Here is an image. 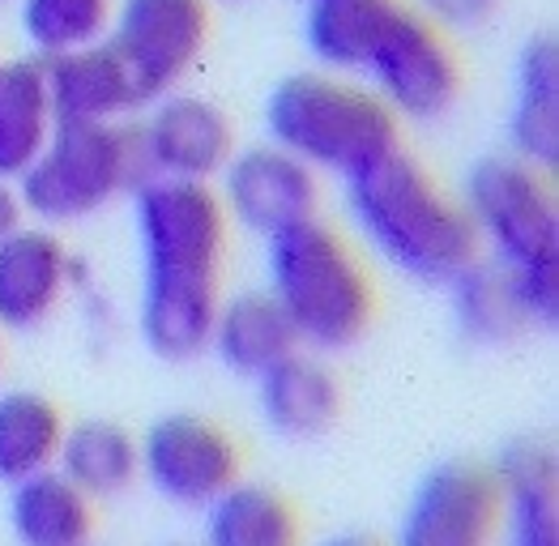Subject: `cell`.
I'll return each mask as SVG.
<instances>
[{
	"instance_id": "1",
	"label": "cell",
	"mask_w": 559,
	"mask_h": 546,
	"mask_svg": "<svg viewBox=\"0 0 559 546\" xmlns=\"http://www.w3.org/2000/svg\"><path fill=\"white\" fill-rule=\"evenodd\" d=\"M141 261V337L167 359L188 364L210 351L218 317V270L227 252V214L210 183L150 180L133 192Z\"/></svg>"
},
{
	"instance_id": "2",
	"label": "cell",
	"mask_w": 559,
	"mask_h": 546,
	"mask_svg": "<svg viewBox=\"0 0 559 546\" xmlns=\"http://www.w3.org/2000/svg\"><path fill=\"white\" fill-rule=\"evenodd\" d=\"M346 205L376 252L423 286H449L483 257L466 205L444 197V188L406 150H393L350 176Z\"/></svg>"
},
{
	"instance_id": "3",
	"label": "cell",
	"mask_w": 559,
	"mask_h": 546,
	"mask_svg": "<svg viewBox=\"0 0 559 546\" xmlns=\"http://www.w3.org/2000/svg\"><path fill=\"white\" fill-rule=\"evenodd\" d=\"M466 214L478 244L513 277V290L530 324L559 320V210L547 171L516 154L483 158L466 180Z\"/></svg>"
},
{
	"instance_id": "4",
	"label": "cell",
	"mask_w": 559,
	"mask_h": 546,
	"mask_svg": "<svg viewBox=\"0 0 559 546\" xmlns=\"http://www.w3.org/2000/svg\"><path fill=\"white\" fill-rule=\"evenodd\" d=\"M265 277L299 346L346 351L372 324V282L337 230L317 218L265 239Z\"/></svg>"
},
{
	"instance_id": "5",
	"label": "cell",
	"mask_w": 559,
	"mask_h": 546,
	"mask_svg": "<svg viewBox=\"0 0 559 546\" xmlns=\"http://www.w3.org/2000/svg\"><path fill=\"white\" fill-rule=\"evenodd\" d=\"M270 141L312 171L342 180L368 171L397 145V116L368 86L333 73H290L265 103Z\"/></svg>"
},
{
	"instance_id": "6",
	"label": "cell",
	"mask_w": 559,
	"mask_h": 546,
	"mask_svg": "<svg viewBox=\"0 0 559 546\" xmlns=\"http://www.w3.org/2000/svg\"><path fill=\"white\" fill-rule=\"evenodd\" d=\"M154 180L141 129L124 124H56L44 154L22 171L17 192L26 218L39 227H69L111 205L120 192H138Z\"/></svg>"
},
{
	"instance_id": "7",
	"label": "cell",
	"mask_w": 559,
	"mask_h": 546,
	"mask_svg": "<svg viewBox=\"0 0 559 546\" xmlns=\"http://www.w3.org/2000/svg\"><path fill=\"white\" fill-rule=\"evenodd\" d=\"M210 39V0H120L107 44L129 64L145 103L180 86Z\"/></svg>"
},
{
	"instance_id": "8",
	"label": "cell",
	"mask_w": 559,
	"mask_h": 546,
	"mask_svg": "<svg viewBox=\"0 0 559 546\" xmlns=\"http://www.w3.org/2000/svg\"><path fill=\"white\" fill-rule=\"evenodd\" d=\"M364 73L372 78L376 98L406 120H440L453 111L462 94V69L444 31L415 9H402V17L380 39Z\"/></svg>"
},
{
	"instance_id": "9",
	"label": "cell",
	"mask_w": 559,
	"mask_h": 546,
	"mask_svg": "<svg viewBox=\"0 0 559 546\" xmlns=\"http://www.w3.org/2000/svg\"><path fill=\"white\" fill-rule=\"evenodd\" d=\"M141 474L167 503L210 508L231 483H239L235 440L201 414H163L138 444Z\"/></svg>"
},
{
	"instance_id": "10",
	"label": "cell",
	"mask_w": 559,
	"mask_h": 546,
	"mask_svg": "<svg viewBox=\"0 0 559 546\" xmlns=\"http://www.w3.org/2000/svg\"><path fill=\"white\" fill-rule=\"evenodd\" d=\"M500 534V487L478 461H440L411 496L397 546H491Z\"/></svg>"
},
{
	"instance_id": "11",
	"label": "cell",
	"mask_w": 559,
	"mask_h": 546,
	"mask_svg": "<svg viewBox=\"0 0 559 546\" xmlns=\"http://www.w3.org/2000/svg\"><path fill=\"white\" fill-rule=\"evenodd\" d=\"M218 180H223L218 201H223L227 223H239L261 239L317 218V201H321L317 171L304 167L295 154H286L274 141L235 150L227 167L218 171Z\"/></svg>"
},
{
	"instance_id": "12",
	"label": "cell",
	"mask_w": 559,
	"mask_h": 546,
	"mask_svg": "<svg viewBox=\"0 0 559 546\" xmlns=\"http://www.w3.org/2000/svg\"><path fill=\"white\" fill-rule=\"evenodd\" d=\"M141 145L154 180L210 183L235 154V129L218 103L171 91L154 98V111L141 124Z\"/></svg>"
},
{
	"instance_id": "13",
	"label": "cell",
	"mask_w": 559,
	"mask_h": 546,
	"mask_svg": "<svg viewBox=\"0 0 559 546\" xmlns=\"http://www.w3.org/2000/svg\"><path fill=\"white\" fill-rule=\"evenodd\" d=\"M44 78L56 124H120L145 103L129 64L116 56L107 35L44 56Z\"/></svg>"
},
{
	"instance_id": "14",
	"label": "cell",
	"mask_w": 559,
	"mask_h": 546,
	"mask_svg": "<svg viewBox=\"0 0 559 546\" xmlns=\"http://www.w3.org/2000/svg\"><path fill=\"white\" fill-rule=\"evenodd\" d=\"M73 277L69 248L51 227H26L0 239V329H39L64 299Z\"/></svg>"
},
{
	"instance_id": "15",
	"label": "cell",
	"mask_w": 559,
	"mask_h": 546,
	"mask_svg": "<svg viewBox=\"0 0 559 546\" xmlns=\"http://www.w3.org/2000/svg\"><path fill=\"white\" fill-rule=\"evenodd\" d=\"M500 521L509 546H559V470L556 453L538 440H516L496 461Z\"/></svg>"
},
{
	"instance_id": "16",
	"label": "cell",
	"mask_w": 559,
	"mask_h": 546,
	"mask_svg": "<svg viewBox=\"0 0 559 546\" xmlns=\"http://www.w3.org/2000/svg\"><path fill=\"white\" fill-rule=\"evenodd\" d=\"M509 136L521 163L551 171L559 158V47L551 35H534L516 56V94Z\"/></svg>"
},
{
	"instance_id": "17",
	"label": "cell",
	"mask_w": 559,
	"mask_h": 546,
	"mask_svg": "<svg viewBox=\"0 0 559 546\" xmlns=\"http://www.w3.org/2000/svg\"><path fill=\"white\" fill-rule=\"evenodd\" d=\"M210 351L231 371L257 380L274 364L290 359L299 351V337L270 290H239L227 304H218Z\"/></svg>"
},
{
	"instance_id": "18",
	"label": "cell",
	"mask_w": 559,
	"mask_h": 546,
	"mask_svg": "<svg viewBox=\"0 0 559 546\" xmlns=\"http://www.w3.org/2000/svg\"><path fill=\"white\" fill-rule=\"evenodd\" d=\"M257 384H261L265 423L286 440L325 436L342 414V389H337L333 371L304 351H295L290 359L274 364L265 376H257Z\"/></svg>"
},
{
	"instance_id": "19",
	"label": "cell",
	"mask_w": 559,
	"mask_h": 546,
	"mask_svg": "<svg viewBox=\"0 0 559 546\" xmlns=\"http://www.w3.org/2000/svg\"><path fill=\"white\" fill-rule=\"evenodd\" d=\"M402 0H308L304 44L337 73H364L380 39L402 17Z\"/></svg>"
},
{
	"instance_id": "20",
	"label": "cell",
	"mask_w": 559,
	"mask_h": 546,
	"mask_svg": "<svg viewBox=\"0 0 559 546\" xmlns=\"http://www.w3.org/2000/svg\"><path fill=\"white\" fill-rule=\"evenodd\" d=\"M51 133L56 107L44 60H0V180H22Z\"/></svg>"
},
{
	"instance_id": "21",
	"label": "cell",
	"mask_w": 559,
	"mask_h": 546,
	"mask_svg": "<svg viewBox=\"0 0 559 546\" xmlns=\"http://www.w3.org/2000/svg\"><path fill=\"white\" fill-rule=\"evenodd\" d=\"M9 530L17 546H91V496H82L60 470L22 478L9 491Z\"/></svg>"
},
{
	"instance_id": "22",
	"label": "cell",
	"mask_w": 559,
	"mask_h": 546,
	"mask_svg": "<svg viewBox=\"0 0 559 546\" xmlns=\"http://www.w3.org/2000/svg\"><path fill=\"white\" fill-rule=\"evenodd\" d=\"M56 470L91 500L124 496L141 474L138 440L111 418H86L78 427H64Z\"/></svg>"
},
{
	"instance_id": "23",
	"label": "cell",
	"mask_w": 559,
	"mask_h": 546,
	"mask_svg": "<svg viewBox=\"0 0 559 546\" xmlns=\"http://www.w3.org/2000/svg\"><path fill=\"white\" fill-rule=\"evenodd\" d=\"M60 440H64V418L56 402L31 389L0 393V483L4 487L56 470Z\"/></svg>"
},
{
	"instance_id": "24",
	"label": "cell",
	"mask_w": 559,
	"mask_h": 546,
	"mask_svg": "<svg viewBox=\"0 0 559 546\" xmlns=\"http://www.w3.org/2000/svg\"><path fill=\"white\" fill-rule=\"evenodd\" d=\"M205 546H299V517L274 487L231 483L205 508Z\"/></svg>"
},
{
	"instance_id": "25",
	"label": "cell",
	"mask_w": 559,
	"mask_h": 546,
	"mask_svg": "<svg viewBox=\"0 0 559 546\" xmlns=\"http://www.w3.org/2000/svg\"><path fill=\"white\" fill-rule=\"evenodd\" d=\"M449 290H453L457 329L474 346H509L530 329V317L513 290V277L487 257H478L466 273H457Z\"/></svg>"
},
{
	"instance_id": "26",
	"label": "cell",
	"mask_w": 559,
	"mask_h": 546,
	"mask_svg": "<svg viewBox=\"0 0 559 546\" xmlns=\"http://www.w3.org/2000/svg\"><path fill=\"white\" fill-rule=\"evenodd\" d=\"M111 0H22V26L44 56L107 35Z\"/></svg>"
},
{
	"instance_id": "27",
	"label": "cell",
	"mask_w": 559,
	"mask_h": 546,
	"mask_svg": "<svg viewBox=\"0 0 559 546\" xmlns=\"http://www.w3.org/2000/svg\"><path fill=\"white\" fill-rule=\"evenodd\" d=\"M500 9V0H415V13H423L431 26L440 31H469L483 26L491 13Z\"/></svg>"
},
{
	"instance_id": "28",
	"label": "cell",
	"mask_w": 559,
	"mask_h": 546,
	"mask_svg": "<svg viewBox=\"0 0 559 546\" xmlns=\"http://www.w3.org/2000/svg\"><path fill=\"white\" fill-rule=\"evenodd\" d=\"M22 227H26V205H22L17 180H0V239H9Z\"/></svg>"
},
{
	"instance_id": "29",
	"label": "cell",
	"mask_w": 559,
	"mask_h": 546,
	"mask_svg": "<svg viewBox=\"0 0 559 546\" xmlns=\"http://www.w3.org/2000/svg\"><path fill=\"white\" fill-rule=\"evenodd\" d=\"M325 546H380L376 538H368V534H342V538H333V543Z\"/></svg>"
},
{
	"instance_id": "30",
	"label": "cell",
	"mask_w": 559,
	"mask_h": 546,
	"mask_svg": "<svg viewBox=\"0 0 559 546\" xmlns=\"http://www.w3.org/2000/svg\"><path fill=\"white\" fill-rule=\"evenodd\" d=\"M0 333H4V329H0ZM0 364H4V337H0Z\"/></svg>"
},
{
	"instance_id": "31",
	"label": "cell",
	"mask_w": 559,
	"mask_h": 546,
	"mask_svg": "<svg viewBox=\"0 0 559 546\" xmlns=\"http://www.w3.org/2000/svg\"><path fill=\"white\" fill-rule=\"evenodd\" d=\"M0 4H9V0H0Z\"/></svg>"
}]
</instances>
